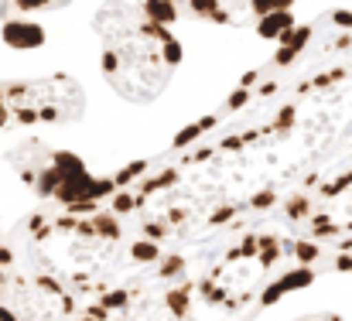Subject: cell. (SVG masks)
Returning <instances> with one entry per match:
<instances>
[{
  "label": "cell",
  "mask_w": 352,
  "mask_h": 321,
  "mask_svg": "<svg viewBox=\"0 0 352 321\" xmlns=\"http://www.w3.org/2000/svg\"><path fill=\"white\" fill-rule=\"evenodd\" d=\"M352 133V14L291 27L223 107L151 157L188 199L239 219L270 215Z\"/></svg>",
  "instance_id": "obj_1"
},
{
  "label": "cell",
  "mask_w": 352,
  "mask_h": 321,
  "mask_svg": "<svg viewBox=\"0 0 352 321\" xmlns=\"http://www.w3.org/2000/svg\"><path fill=\"white\" fill-rule=\"evenodd\" d=\"M178 7L171 3H117L93 17L103 41L100 69L113 93L130 103H151L164 93L182 65V41L171 31Z\"/></svg>",
  "instance_id": "obj_2"
},
{
  "label": "cell",
  "mask_w": 352,
  "mask_h": 321,
  "mask_svg": "<svg viewBox=\"0 0 352 321\" xmlns=\"http://www.w3.org/2000/svg\"><path fill=\"white\" fill-rule=\"evenodd\" d=\"M10 161L17 164L21 181L34 195L52 199L58 209L82 206V202H103L113 192V178H93L86 164L72 151H62V147H45L31 140L21 151H14Z\"/></svg>",
  "instance_id": "obj_3"
},
{
  "label": "cell",
  "mask_w": 352,
  "mask_h": 321,
  "mask_svg": "<svg viewBox=\"0 0 352 321\" xmlns=\"http://www.w3.org/2000/svg\"><path fill=\"white\" fill-rule=\"evenodd\" d=\"M280 7H287V3H185V7H178V17L192 14V17H209L226 27H260Z\"/></svg>",
  "instance_id": "obj_4"
},
{
  "label": "cell",
  "mask_w": 352,
  "mask_h": 321,
  "mask_svg": "<svg viewBox=\"0 0 352 321\" xmlns=\"http://www.w3.org/2000/svg\"><path fill=\"white\" fill-rule=\"evenodd\" d=\"M3 41L10 48H38V45H45V31L31 17H7L3 21Z\"/></svg>",
  "instance_id": "obj_5"
},
{
  "label": "cell",
  "mask_w": 352,
  "mask_h": 321,
  "mask_svg": "<svg viewBox=\"0 0 352 321\" xmlns=\"http://www.w3.org/2000/svg\"><path fill=\"white\" fill-rule=\"evenodd\" d=\"M298 321H342L339 315H305V318H298Z\"/></svg>",
  "instance_id": "obj_6"
}]
</instances>
